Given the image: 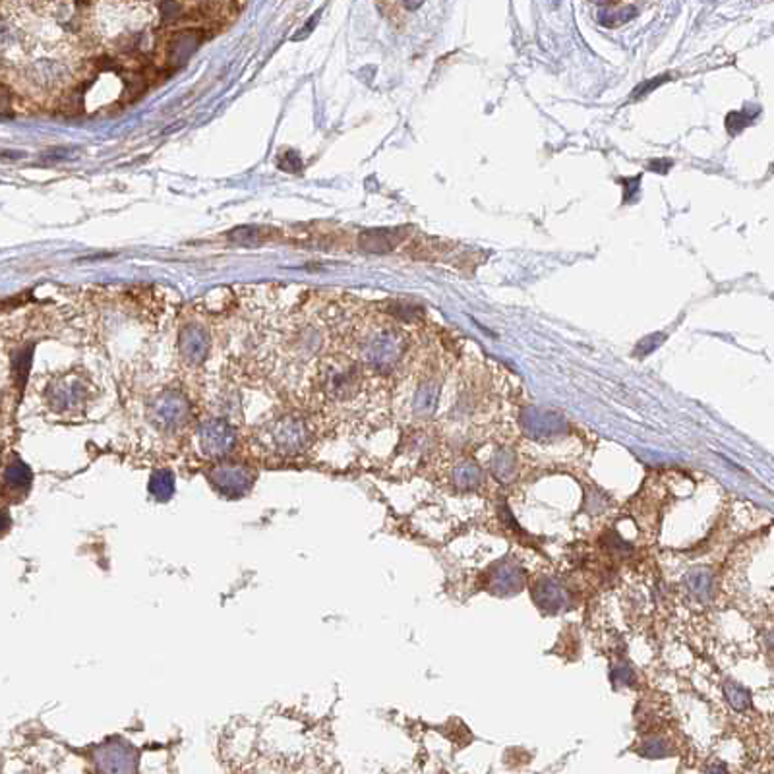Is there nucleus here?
<instances>
[{
	"label": "nucleus",
	"mask_w": 774,
	"mask_h": 774,
	"mask_svg": "<svg viewBox=\"0 0 774 774\" xmlns=\"http://www.w3.org/2000/svg\"><path fill=\"white\" fill-rule=\"evenodd\" d=\"M2 494H6L8 498H21L23 494H28L29 486H31V471L21 459L14 457L12 463H8L4 471H2Z\"/></svg>",
	"instance_id": "6e6552de"
},
{
	"label": "nucleus",
	"mask_w": 774,
	"mask_h": 774,
	"mask_svg": "<svg viewBox=\"0 0 774 774\" xmlns=\"http://www.w3.org/2000/svg\"><path fill=\"white\" fill-rule=\"evenodd\" d=\"M95 760L105 770H134L136 768V753L126 743H111L99 749Z\"/></svg>",
	"instance_id": "1a4fd4ad"
},
{
	"label": "nucleus",
	"mask_w": 774,
	"mask_h": 774,
	"mask_svg": "<svg viewBox=\"0 0 774 774\" xmlns=\"http://www.w3.org/2000/svg\"><path fill=\"white\" fill-rule=\"evenodd\" d=\"M202 39V33L200 31H184L181 36L176 37L173 41V49H171V56H178V58H188L190 53L198 47V43Z\"/></svg>",
	"instance_id": "6ab92c4d"
},
{
	"label": "nucleus",
	"mask_w": 774,
	"mask_h": 774,
	"mask_svg": "<svg viewBox=\"0 0 774 774\" xmlns=\"http://www.w3.org/2000/svg\"><path fill=\"white\" fill-rule=\"evenodd\" d=\"M405 232L401 229H370L360 235V246L366 252L385 254L391 252L403 240Z\"/></svg>",
	"instance_id": "9d476101"
},
{
	"label": "nucleus",
	"mask_w": 774,
	"mask_h": 774,
	"mask_svg": "<svg viewBox=\"0 0 774 774\" xmlns=\"http://www.w3.org/2000/svg\"><path fill=\"white\" fill-rule=\"evenodd\" d=\"M666 753H668V749H666V746H664V741H656V739H652V741L643 743V749H641L643 757L658 759V757H664Z\"/></svg>",
	"instance_id": "4be33fe9"
},
{
	"label": "nucleus",
	"mask_w": 774,
	"mask_h": 774,
	"mask_svg": "<svg viewBox=\"0 0 774 774\" xmlns=\"http://www.w3.org/2000/svg\"><path fill=\"white\" fill-rule=\"evenodd\" d=\"M265 229H256V227H238L230 232L229 237L235 240V242H240V244H258L265 238Z\"/></svg>",
	"instance_id": "412c9836"
},
{
	"label": "nucleus",
	"mask_w": 774,
	"mask_h": 774,
	"mask_svg": "<svg viewBox=\"0 0 774 774\" xmlns=\"http://www.w3.org/2000/svg\"><path fill=\"white\" fill-rule=\"evenodd\" d=\"M85 401H87L85 384L76 377H64L63 382L53 385L50 389V403L58 412L74 414L84 409Z\"/></svg>",
	"instance_id": "39448f33"
},
{
	"label": "nucleus",
	"mask_w": 774,
	"mask_h": 774,
	"mask_svg": "<svg viewBox=\"0 0 774 774\" xmlns=\"http://www.w3.org/2000/svg\"><path fill=\"white\" fill-rule=\"evenodd\" d=\"M198 446L208 459H225L235 451L237 432L221 419H208L198 428Z\"/></svg>",
	"instance_id": "f03ea898"
},
{
	"label": "nucleus",
	"mask_w": 774,
	"mask_h": 774,
	"mask_svg": "<svg viewBox=\"0 0 774 774\" xmlns=\"http://www.w3.org/2000/svg\"><path fill=\"white\" fill-rule=\"evenodd\" d=\"M523 430L534 440H554L565 434V420L554 412L529 409L523 414Z\"/></svg>",
	"instance_id": "423d86ee"
},
{
	"label": "nucleus",
	"mask_w": 774,
	"mask_h": 774,
	"mask_svg": "<svg viewBox=\"0 0 774 774\" xmlns=\"http://www.w3.org/2000/svg\"><path fill=\"white\" fill-rule=\"evenodd\" d=\"M77 2H82V0H77Z\"/></svg>",
	"instance_id": "cd10ccee"
},
{
	"label": "nucleus",
	"mask_w": 774,
	"mask_h": 774,
	"mask_svg": "<svg viewBox=\"0 0 774 774\" xmlns=\"http://www.w3.org/2000/svg\"><path fill=\"white\" fill-rule=\"evenodd\" d=\"M724 693H726V699H728V703H730V706H732V709H736V711H739V712H743L746 709H749V704H751V697H749V691L743 689L741 685L726 684L724 685Z\"/></svg>",
	"instance_id": "aec40b11"
},
{
	"label": "nucleus",
	"mask_w": 774,
	"mask_h": 774,
	"mask_svg": "<svg viewBox=\"0 0 774 774\" xmlns=\"http://www.w3.org/2000/svg\"><path fill=\"white\" fill-rule=\"evenodd\" d=\"M492 473L498 480L510 482L513 473H515V459H513V453L511 451H505V449H500L498 453L494 455L492 459Z\"/></svg>",
	"instance_id": "a211bd4d"
},
{
	"label": "nucleus",
	"mask_w": 774,
	"mask_h": 774,
	"mask_svg": "<svg viewBox=\"0 0 774 774\" xmlns=\"http://www.w3.org/2000/svg\"><path fill=\"white\" fill-rule=\"evenodd\" d=\"M401 355V339L395 333H377L364 347V358L374 368H387L397 362Z\"/></svg>",
	"instance_id": "0eeeda50"
},
{
	"label": "nucleus",
	"mask_w": 774,
	"mask_h": 774,
	"mask_svg": "<svg viewBox=\"0 0 774 774\" xmlns=\"http://www.w3.org/2000/svg\"><path fill=\"white\" fill-rule=\"evenodd\" d=\"M188 401L182 397V395H178V393H175V391H168V393L159 395L151 403V407H149V419L163 432L178 430L188 420Z\"/></svg>",
	"instance_id": "20e7f679"
},
{
	"label": "nucleus",
	"mask_w": 774,
	"mask_h": 774,
	"mask_svg": "<svg viewBox=\"0 0 774 774\" xmlns=\"http://www.w3.org/2000/svg\"><path fill=\"white\" fill-rule=\"evenodd\" d=\"M453 482L461 490H473L482 482L480 468L473 463H461L453 471Z\"/></svg>",
	"instance_id": "f3484780"
},
{
	"label": "nucleus",
	"mask_w": 774,
	"mask_h": 774,
	"mask_svg": "<svg viewBox=\"0 0 774 774\" xmlns=\"http://www.w3.org/2000/svg\"><path fill=\"white\" fill-rule=\"evenodd\" d=\"M685 585L689 588V593L693 594V598H697L699 602H709L712 598V586H714V579H712V573L704 567H697V569H691L685 577Z\"/></svg>",
	"instance_id": "ddd939ff"
},
{
	"label": "nucleus",
	"mask_w": 774,
	"mask_h": 774,
	"mask_svg": "<svg viewBox=\"0 0 774 774\" xmlns=\"http://www.w3.org/2000/svg\"><path fill=\"white\" fill-rule=\"evenodd\" d=\"M181 349L186 360H190L192 364H200L208 356L210 341H208V337H205L202 329L192 326V328H186L182 331Z\"/></svg>",
	"instance_id": "9b49d317"
},
{
	"label": "nucleus",
	"mask_w": 774,
	"mask_h": 774,
	"mask_svg": "<svg viewBox=\"0 0 774 774\" xmlns=\"http://www.w3.org/2000/svg\"><path fill=\"white\" fill-rule=\"evenodd\" d=\"M534 600L538 602V606L544 608V610H558L565 604V593L558 583H554L552 579H544L540 581L537 588H534Z\"/></svg>",
	"instance_id": "4468645a"
},
{
	"label": "nucleus",
	"mask_w": 774,
	"mask_h": 774,
	"mask_svg": "<svg viewBox=\"0 0 774 774\" xmlns=\"http://www.w3.org/2000/svg\"><path fill=\"white\" fill-rule=\"evenodd\" d=\"M666 80H668V76H660V77H655V80H652V82H647V84H641V85H639V90L633 91V95H631V97H635V99L641 97V95H645V93H649V91L655 90V85L662 84V82H666Z\"/></svg>",
	"instance_id": "b1692460"
},
{
	"label": "nucleus",
	"mask_w": 774,
	"mask_h": 774,
	"mask_svg": "<svg viewBox=\"0 0 774 774\" xmlns=\"http://www.w3.org/2000/svg\"><path fill=\"white\" fill-rule=\"evenodd\" d=\"M612 679H614V682H620V684H631V682H633V672L629 670V666L621 664L620 668L616 670L614 674H612Z\"/></svg>",
	"instance_id": "5701e85b"
},
{
	"label": "nucleus",
	"mask_w": 774,
	"mask_h": 774,
	"mask_svg": "<svg viewBox=\"0 0 774 774\" xmlns=\"http://www.w3.org/2000/svg\"><path fill=\"white\" fill-rule=\"evenodd\" d=\"M523 586V573L515 564L503 561L498 565L495 573H492V588L498 594L517 593Z\"/></svg>",
	"instance_id": "f8f14e48"
},
{
	"label": "nucleus",
	"mask_w": 774,
	"mask_h": 774,
	"mask_svg": "<svg viewBox=\"0 0 774 774\" xmlns=\"http://www.w3.org/2000/svg\"><path fill=\"white\" fill-rule=\"evenodd\" d=\"M312 440L310 428L299 416H281L267 422L256 432L259 451L275 459H291L300 455Z\"/></svg>",
	"instance_id": "f257e3e1"
},
{
	"label": "nucleus",
	"mask_w": 774,
	"mask_h": 774,
	"mask_svg": "<svg viewBox=\"0 0 774 774\" xmlns=\"http://www.w3.org/2000/svg\"><path fill=\"white\" fill-rule=\"evenodd\" d=\"M438 403V387L436 384H424L419 387L414 395V412L419 416H430Z\"/></svg>",
	"instance_id": "dca6fc26"
},
{
	"label": "nucleus",
	"mask_w": 774,
	"mask_h": 774,
	"mask_svg": "<svg viewBox=\"0 0 774 774\" xmlns=\"http://www.w3.org/2000/svg\"><path fill=\"white\" fill-rule=\"evenodd\" d=\"M211 488L223 498H242L252 490L256 475L250 468L238 463H219L211 468L210 475Z\"/></svg>",
	"instance_id": "7ed1b4c3"
},
{
	"label": "nucleus",
	"mask_w": 774,
	"mask_h": 774,
	"mask_svg": "<svg viewBox=\"0 0 774 774\" xmlns=\"http://www.w3.org/2000/svg\"><path fill=\"white\" fill-rule=\"evenodd\" d=\"M670 167H672V161H666V159L650 161L649 163L650 171H656V173H666Z\"/></svg>",
	"instance_id": "a878e982"
},
{
	"label": "nucleus",
	"mask_w": 774,
	"mask_h": 774,
	"mask_svg": "<svg viewBox=\"0 0 774 774\" xmlns=\"http://www.w3.org/2000/svg\"><path fill=\"white\" fill-rule=\"evenodd\" d=\"M422 2H424V0H403V4H405L407 10H416V8L422 6Z\"/></svg>",
	"instance_id": "bb28decb"
},
{
	"label": "nucleus",
	"mask_w": 774,
	"mask_h": 774,
	"mask_svg": "<svg viewBox=\"0 0 774 774\" xmlns=\"http://www.w3.org/2000/svg\"><path fill=\"white\" fill-rule=\"evenodd\" d=\"M10 525H12L10 513H8L4 507H0V537H2V534H6L8 529H10Z\"/></svg>",
	"instance_id": "393cba45"
},
{
	"label": "nucleus",
	"mask_w": 774,
	"mask_h": 774,
	"mask_svg": "<svg viewBox=\"0 0 774 774\" xmlns=\"http://www.w3.org/2000/svg\"><path fill=\"white\" fill-rule=\"evenodd\" d=\"M147 490H149L151 498L157 500V502H168L173 498V494H175V476L167 468H159L149 478Z\"/></svg>",
	"instance_id": "2eb2a0df"
}]
</instances>
